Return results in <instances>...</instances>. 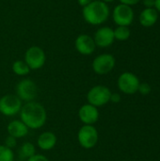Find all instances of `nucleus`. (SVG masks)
<instances>
[{"mask_svg": "<svg viewBox=\"0 0 160 161\" xmlns=\"http://www.w3.org/2000/svg\"><path fill=\"white\" fill-rule=\"evenodd\" d=\"M140 80L137 75L132 73H123L118 78V88L125 94H134L139 91Z\"/></svg>", "mask_w": 160, "mask_h": 161, "instance_id": "nucleus-9", "label": "nucleus"}, {"mask_svg": "<svg viewBox=\"0 0 160 161\" xmlns=\"http://www.w3.org/2000/svg\"><path fill=\"white\" fill-rule=\"evenodd\" d=\"M78 116L80 121L84 125H92L99 119V111L96 107L90 104H86L79 108Z\"/></svg>", "mask_w": 160, "mask_h": 161, "instance_id": "nucleus-13", "label": "nucleus"}, {"mask_svg": "<svg viewBox=\"0 0 160 161\" xmlns=\"http://www.w3.org/2000/svg\"><path fill=\"white\" fill-rule=\"evenodd\" d=\"M141 94L143 95H146V94H149L151 92V87L149 84L147 83H141L140 84V87H139V91Z\"/></svg>", "mask_w": 160, "mask_h": 161, "instance_id": "nucleus-21", "label": "nucleus"}, {"mask_svg": "<svg viewBox=\"0 0 160 161\" xmlns=\"http://www.w3.org/2000/svg\"><path fill=\"white\" fill-rule=\"evenodd\" d=\"M113 31H114V38H115V40L122 41V42L128 40L130 35H131V32H130V29L128 28V26L118 25Z\"/></svg>", "mask_w": 160, "mask_h": 161, "instance_id": "nucleus-19", "label": "nucleus"}, {"mask_svg": "<svg viewBox=\"0 0 160 161\" xmlns=\"http://www.w3.org/2000/svg\"><path fill=\"white\" fill-rule=\"evenodd\" d=\"M155 8L160 12V0H155Z\"/></svg>", "mask_w": 160, "mask_h": 161, "instance_id": "nucleus-28", "label": "nucleus"}, {"mask_svg": "<svg viewBox=\"0 0 160 161\" xmlns=\"http://www.w3.org/2000/svg\"><path fill=\"white\" fill-rule=\"evenodd\" d=\"M77 139L84 149H91L98 142V131L93 125H84L78 131Z\"/></svg>", "mask_w": 160, "mask_h": 161, "instance_id": "nucleus-4", "label": "nucleus"}, {"mask_svg": "<svg viewBox=\"0 0 160 161\" xmlns=\"http://www.w3.org/2000/svg\"><path fill=\"white\" fill-rule=\"evenodd\" d=\"M101 1H103V2H105V3L107 4V3H110V2H113L114 0H101Z\"/></svg>", "mask_w": 160, "mask_h": 161, "instance_id": "nucleus-29", "label": "nucleus"}, {"mask_svg": "<svg viewBox=\"0 0 160 161\" xmlns=\"http://www.w3.org/2000/svg\"><path fill=\"white\" fill-rule=\"evenodd\" d=\"M22 100L14 94H6L0 98V112L8 117H11L20 112Z\"/></svg>", "mask_w": 160, "mask_h": 161, "instance_id": "nucleus-5", "label": "nucleus"}, {"mask_svg": "<svg viewBox=\"0 0 160 161\" xmlns=\"http://www.w3.org/2000/svg\"><path fill=\"white\" fill-rule=\"evenodd\" d=\"M112 18L117 25L128 26L134 20V10L130 6L120 4L114 8Z\"/></svg>", "mask_w": 160, "mask_h": 161, "instance_id": "nucleus-8", "label": "nucleus"}, {"mask_svg": "<svg viewBox=\"0 0 160 161\" xmlns=\"http://www.w3.org/2000/svg\"><path fill=\"white\" fill-rule=\"evenodd\" d=\"M141 0H120L121 4H124V5H127V6H133V5H136L140 2Z\"/></svg>", "mask_w": 160, "mask_h": 161, "instance_id": "nucleus-24", "label": "nucleus"}, {"mask_svg": "<svg viewBox=\"0 0 160 161\" xmlns=\"http://www.w3.org/2000/svg\"><path fill=\"white\" fill-rule=\"evenodd\" d=\"M76 51L84 56L91 55L95 50V42L91 36L88 34H80L76 37L74 42Z\"/></svg>", "mask_w": 160, "mask_h": 161, "instance_id": "nucleus-11", "label": "nucleus"}, {"mask_svg": "<svg viewBox=\"0 0 160 161\" xmlns=\"http://www.w3.org/2000/svg\"><path fill=\"white\" fill-rule=\"evenodd\" d=\"M110 90L103 85H97L92 87L88 94H87V100L90 105H92L96 108L105 106L110 101L111 96Z\"/></svg>", "mask_w": 160, "mask_h": 161, "instance_id": "nucleus-3", "label": "nucleus"}, {"mask_svg": "<svg viewBox=\"0 0 160 161\" xmlns=\"http://www.w3.org/2000/svg\"><path fill=\"white\" fill-rule=\"evenodd\" d=\"M19 158L20 159H28L32 156L36 154L35 146L30 142H25L22 144V146L19 149Z\"/></svg>", "mask_w": 160, "mask_h": 161, "instance_id": "nucleus-17", "label": "nucleus"}, {"mask_svg": "<svg viewBox=\"0 0 160 161\" xmlns=\"http://www.w3.org/2000/svg\"><path fill=\"white\" fill-rule=\"evenodd\" d=\"M46 61L44 51L39 46L29 47L25 54V62L28 65L30 70L41 69Z\"/></svg>", "mask_w": 160, "mask_h": 161, "instance_id": "nucleus-6", "label": "nucleus"}, {"mask_svg": "<svg viewBox=\"0 0 160 161\" xmlns=\"http://www.w3.org/2000/svg\"><path fill=\"white\" fill-rule=\"evenodd\" d=\"M0 161H14L12 149H9L5 145H0Z\"/></svg>", "mask_w": 160, "mask_h": 161, "instance_id": "nucleus-20", "label": "nucleus"}, {"mask_svg": "<svg viewBox=\"0 0 160 161\" xmlns=\"http://www.w3.org/2000/svg\"><path fill=\"white\" fill-rule=\"evenodd\" d=\"M26 161H49V159L45 156H43V155H37V154H35L34 156L29 158Z\"/></svg>", "mask_w": 160, "mask_h": 161, "instance_id": "nucleus-23", "label": "nucleus"}, {"mask_svg": "<svg viewBox=\"0 0 160 161\" xmlns=\"http://www.w3.org/2000/svg\"><path fill=\"white\" fill-rule=\"evenodd\" d=\"M82 15L88 24L99 25L108 20L109 16V8L101 0H93L89 5L83 7Z\"/></svg>", "mask_w": 160, "mask_h": 161, "instance_id": "nucleus-2", "label": "nucleus"}, {"mask_svg": "<svg viewBox=\"0 0 160 161\" xmlns=\"http://www.w3.org/2000/svg\"><path fill=\"white\" fill-rule=\"evenodd\" d=\"M110 101L113 103H119L121 101V95L119 93H111Z\"/></svg>", "mask_w": 160, "mask_h": 161, "instance_id": "nucleus-25", "label": "nucleus"}, {"mask_svg": "<svg viewBox=\"0 0 160 161\" xmlns=\"http://www.w3.org/2000/svg\"><path fill=\"white\" fill-rule=\"evenodd\" d=\"M17 96L25 102H32L38 95V87L31 79H23L16 86Z\"/></svg>", "mask_w": 160, "mask_h": 161, "instance_id": "nucleus-7", "label": "nucleus"}, {"mask_svg": "<svg viewBox=\"0 0 160 161\" xmlns=\"http://www.w3.org/2000/svg\"><path fill=\"white\" fill-rule=\"evenodd\" d=\"M12 71L15 75L24 76L29 74L30 69L28 65L25 62V60H16L12 64Z\"/></svg>", "mask_w": 160, "mask_h": 161, "instance_id": "nucleus-18", "label": "nucleus"}, {"mask_svg": "<svg viewBox=\"0 0 160 161\" xmlns=\"http://www.w3.org/2000/svg\"><path fill=\"white\" fill-rule=\"evenodd\" d=\"M8 136H11L15 139H21L27 135L28 133V127L20 120H14L11 121L8 127H7Z\"/></svg>", "mask_w": 160, "mask_h": 161, "instance_id": "nucleus-14", "label": "nucleus"}, {"mask_svg": "<svg viewBox=\"0 0 160 161\" xmlns=\"http://www.w3.org/2000/svg\"><path fill=\"white\" fill-rule=\"evenodd\" d=\"M143 5L146 8H154L155 7V0H143Z\"/></svg>", "mask_w": 160, "mask_h": 161, "instance_id": "nucleus-26", "label": "nucleus"}, {"mask_svg": "<svg viewBox=\"0 0 160 161\" xmlns=\"http://www.w3.org/2000/svg\"><path fill=\"white\" fill-rule=\"evenodd\" d=\"M158 19V12L155 8H144L140 15V23L142 26H153Z\"/></svg>", "mask_w": 160, "mask_h": 161, "instance_id": "nucleus-16", "label": "nucleus"}, {"mask_svg": "<svg viewBox=\"0 0 160 161\" xmlns=\"http://www.w3.org/2000/svg\"><path fill=\"white\" fill-rule=\"evenodd\" d=\"M115 67V58L110 54L97 56L92 61V69L97 75H107Z\"/></svg>", "mask_w": 160, "mask_h": 161, "instance_id": "nucleus-10", "label": "nucleus"}, {"mask_svg": "<svg viewBox=\"0 0 160 161\" xmlns=\"http://www.w3.org/2000/svg\"><path fill=\"white\" fill-rule=\"evenodd\" d=\"M37 143L39 148L43 151L51 150L55 147L57 143V136L53 132L45 131L39 136Z\"/></svg>", "mask_w": 160, "mask_h": 161, "instance_id": "nucleus-15", "label": "nucleus"}, {"mask_svg": "<svg viewBox=\"0 0 160 161\" xmlns=\"http://www.w3.org/2000/svg\"><path fill=\"white\" fill-rule=\"evenodd\" d=\"M20 119L28 128L39 129L46 123V110L40 103L27 102L20 110Z\"/></svg>", "mask_w": 160, "mask_h": 161, "instance_id": "nucleus-1", "label": "nucleus"}, {"mask_svg": "<svg viewBox=\"0 0 160 161\" xmlns=\"http://www.w3.org/2000/svg\"><path fill=\"white\" fill-rule=\"evenodd\" d=\"M17 144V142H16V139L11 137V136H8L5 140V146H7L8 148L9 149H12L16 146Z\"/></svg>", "mask_w": 160, "mask_h": 161, "instance_id": "nucleus-22", "label": "nucleus"}, {"mask_svg": "<svg viewBox=\"0 0 160 161\" xmlns=\"http://www.w3.org/2000/svg\"><path fill=\"white\" fill-rule=\"evenodd\" d=\"M93 0H77V3L81 6V7H85L87 5H89L90 3H91Z\"/></svg>", "mask_w": 160, "mask_h": 161, "instance_id": "nucleus-27", "label": "nucleus"}, {"mask_svg": "<svg viewBox=\"0 0 160 161\" xmlns=\"http://www.w3.org/2000/svg\"><path fill=\"white\" fill-rule=\"evenodd\" d=\"M96 46L106 48L110 46L114 42V31L109 26H103L97 29L93 37Z\"/></svg>", "mask_w": 160, "mask_h": 161, "instance_id": "nucleus-12", "label": "nucleus"}]
</instances>
